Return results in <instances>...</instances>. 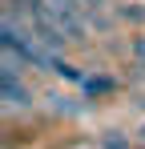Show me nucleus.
Masks as SVG:
<instances>
[{"mask_svg":"<svg viewBox=\"0 0 145 149\" xmlns=\"http://www.w3.org/2000/svg\"><path fill=\"white\" fill-rule=\"evenodd\" d=\"M48 109H52V113H61V117H77V113H81V105H69V97H65V93H48Z\"/></svg>","mask_w":145,"mask_h":149,"instance_id":"nucleus-2","label":"nucleus"},{"mask_svg":"<svg viewBox=\"0 0 145 149\" xmlns=\"http://www.w3.org/2000/svg\"><path fill=\"white\" fill-rule=\"evenodd\" d=\"M137 137H141V145H145V125H141V133H137Z\"/></svg>","mask_w":145,"mask_h":149,"instance_id":"nucleus-6","label":"nucleus"},{"mask_svg":"<svg viewBox=\"0 0 145 149\" xmlns=\"http://www.w3.org/2000/svg\"><path fill=\"white\" fill-rule=\"evenodd\" d=\"M81 4H85V8H101L105 0H81Z\"/></svg>","mask_w":145,"mask_h":149,"instance_id":"nucleus-5","label":"nucleus"},{"mask_svg":"<svg viewBox=\"0 0 145 149\" xmlns=\"http://www.w3.org/2000/svg\"><path fill=\"white\" fill-rule=\"evenodd\" d=\"M101 149H129V133H121V129H109V133L101 137Z\"/></svg>","mask_w":145,"mask_h":149,"instance_id":"nucleus-3","label":"nucleus"},{"mask_svg":"<svg viewBox=\"0 0 145 149\" xmlns=\"http://www.w3.org/2000/svg\"><path fill=\"white\" fill-rule=\"evenodd\" d=\"M0 93H4V113H28L32 109V93L20 77H0Z\"/></svg>","mask_w":145,"mask_h":149,"instance_id":"nucleus-1","label":"nucleus"},{"mask_svg":"<svg viewBox=\"0 0 145 149\" xmlns=\"http://www.w3.org/2000/svg\"><path fill=\"white\" fill-rule=\"evenodd\" d=\"M133 52H137V56L145 61V36H137V40H133Z\"/></svg>","mask_w":145,"mask_h":149,"instance_id":"nucleus-4","label":"nucleus"}]
</instances>
